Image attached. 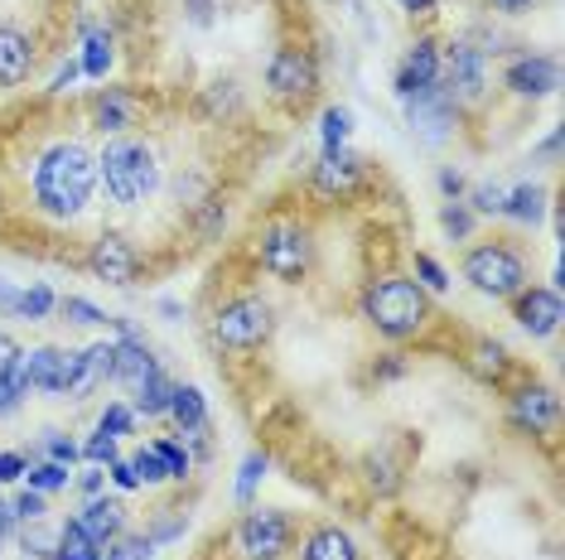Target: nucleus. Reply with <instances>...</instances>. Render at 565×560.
Listing matches in <instances>:
<instances>
[{"label":"nucleus","instance_id":"nucleus-1","mask_svg":"<svg viewBox=\"0 0 565 560\" xmlns=\"http://www.w3.org/2000/svg\"><path fill=\"white\" fill-rule=\"evenodd\" d=\"M97 189V155L78 140H58L34 164V203L49 218H78Z\"/></svg>","mask_w":565,"mask_h":560},{"label":"nucleus","instance_id":"nucleus-2","mask_svg":"<svg viewBox=\"0 0 565 560\" xmlns=\"http://www.w3.org/2000/svg\"><path fill=\"white\" fill-rule=\"evenodd\" d=\"M97 180L107 184L111 203L121 208H136L160 189V160L146 140H111L97 155Z\"/></svg>","mask_w":565,"mask_h":560},{"label":"nucleus","instance_id":"nucleus-3","mask_svg":"<svg viewBox=\"0 0 565 560\" xmlns=\"http://www.w3.org/2000/svg\"><path fill=\"white\" fill-rule=\"evenodd\" d=\"M363 314H367V324L377 329L382 338H411V334L426 329L430 300H426V290H420L416 280L387 276V280H377V286H367Z\"/></svg>","mask_w":565,"mask_h":560},{"label":"nucleus","instance_id":"nucleus-4","mask_svg":"<svg viewBox=\"0 0 565 560\" xmlns=\"http://www.w3.org/2000/svg\"><path fill=\"white\" fill-rule=\"evenodd\" d=\"M465 280L488 300H512L518 290H526V261L508 241H483L465 257Z\"/></svg>","mask_w":565,"mask_h":560},{"label":"nucleus","instance_id":"nucleus-5","mask_svg":"<svg viewBox=\"0 0 565 560\" xmlns=\"http://www.w3.org/2000/svg\"><path fill=\"white\" fill-rule=\"evenodd\" d=\"M213 338L233 353H247V348H262L271 338V304L262 295H242L233 304H223L213 320Z\"/></svg>","mask_w":565,"mask_h":560},{"label":"nucleus","instance_id":"nucleus-6","mask_svg":"<svg viewBox=\"0 0 565 560\" xmlns=\"http://www.w3.org/2000/svg\"><path fill=\"white\" fill-rule=\"evenodd\" d=\"M310 261H315V241L305 227H266L262 233V266L276 280L295 286V280L310 276Z\"/></svg>","mask_w":565,"mask_h":560},{"label":"nucleus","instance_id":"nucleus-7","mask_svg":"<svg viewBox=\"0 0 565 560\" xmlns=\"http://www.w3.org/2000/svg\"><path fill=\"white\" fill-rule=\"evenodd\" d=\"M266 87L286 101V107H305L319 93V63L305 49H280L266 68Z\"/></svg>","mask_w":565,"mask_h":560},{"label":"nucleus","instance_id":"nucleus-8","mask_svg":"<svg viewBox=\"0 0 565 560\" xmlns=\"http://www.w3.org/2000/svg\"><path fill=\"white\" fill-rule=\"evenodd\" d=\"M237 546L247 560H280L290 551V517L276 507H252L237 527Z\"/></svg>","mask_w":565,"mask_h":560},{"label":"nucleus","instance_id":"nucleus-9","mask_svg":"<svg viewBox=\"0 0 565 560\" xmlns=\"http://www.w3.org/2000/svg\"><path fill=\"white\" fill-rule=\"evenodd\" d=\"M440 83H445V93L455 101H479L483 87H488L483 49L473 40H455V44H449V54H445V63H440Z\"/></svg>","mask_w":565,"mask_h":560},{"label":"nucleus","instance_id":"nucleus-10","mask_svg":"<svg viewBox=\"0 0 565 560\" xmlns=\"http://www.w3.org/2000/svg\"><path fill=\"white\" fill-rule=\"evenodd\" d=\"M87 271H93L102 286H131L136 271H140V257H136V247L126 237L117 233H102L93 241V257H87Z\"/></svg>","mask_w":565,"mask_h":560},{"label":"nucleus","instance_id":"nucleus-11","mask_svg":"<svg viewBox=\"0 0 565 560\" xmlns=\"http://www.w3.org/2000/svg\"><path fill=\"white\" fill-rule=\"evenodd\" d=\"M503 83H508V93H518V97H551L561 87V63L551 54H522L508 63Z\"/></svg>","mask_w":565,"mask_h":560},{"label":"nucleus","instance_id":"nucleus-12","mask_svg":"<svg viewBox=\"0 0 565 560\" xmlns=\"http://www.w3.org/2000/svg\"><path fill=\"white\" fill-rule=\"evenodd\" d=\"M518 324L526 329L532 338H551L565 320V304H561V290L551 286H532V290H518Z\"/></svg>","mask_w":565,"mask_h":560},{"label":"nucleus","instance_id":"nucleus-13","mask_svg":"<svg viewBox=\"0 0 565 560\" xmlns=\"http://www.w3.org/2000/svg\"><path fill=\"white\" fill-rule=\"evenodd\" d=\"M73 367H78V353H68V348H24V373H30V391H49V397H63V391H68Z\"/></svg>","mask_w":565,"mask_h":560},{"label":"nucleus","instance_id":"nucleus-14","mask_svg":"<svg viewBox=\"0 0 565 560\" xmlns=\"http://www.w3.org/2000/svg\"><path fill=\"white\" fill-rule=\"evenodd\" d=\"M406 101V121L411 126H420L430 140H440L449 126H455V97L445 93L440 83L435 87H420V93H411V97H402Z\"/></svg>","mask_w":565,"mask_h":560},{"label":"nucleus","instance_id":"nucleus-15","mask_svg":"<svg viewBox=\"0 0 565 560\" xmlns=\"http://www.w3.org/2000/svg\"><path fill=\"white\" fill-rule=\"evenodd\" d=\"M358 180H363V160H358L349 146H343V150H324V160L315 164V189L324 198H349L358 189Z\"/></svg>","mask_w":565,"mask_h":560},{"label":"nucleus","instance_id":"nucleus-16","mask_svg":"<svg viewBox=\"0 0 565 560\" xmlns=\"http://www.w3.org/2000/svg\"><path fill=\"white\" fill-rule=\"evenodd\" d=\"M111 377H117V343H93L87 353H78V367H73L68 391H63V397L83 401L87 391H97L102 381H111Z\"/></svg>","mask_w":565,"mask_h":560},{"label":"nucleus","instance_id":"nucleus-17","mask_svg":"<svg viewBox=\"0 0 565 560\" xmlns=\"http://www.w3.org/2000/svg\"><path fill=\"white\" fill-rule=\"evenodd\" d=\"M435 83H440V49H435V40H416L402 58V73H396V97H411Z\"/></svg>","mask_w":565,"mask_h":560},{"label":"nucleus","instance_id":"nucleus-18","mask_svg":"<svg viewBox=\"0 0 565 560\" xmlns=\"http://www.w3.org/2000/svg\"><path fill=\"white\" fill-rule=\"evenodd\" d=\"M34 73V40L24 30L0 24V87H20Z\"/></svg>","mask_w":565,"mask_h":560},{"label":"nucleus","instance_id":"nucleus-19","mask_svg":"<svg viewBox=\"0 0 565 560\" xmlns=\"http://www.w3.org/2000/svg\"><path fill=\"white\" fill-rule=\"evenodd\" d=\"M556 411H561V401L551 387H522L518 397H512V420H518L522 430H532V435L556 426Z\"/></svg>","mask_w":565,"mask_h":560},{"label":"nucleus","instance_id":"nucleus-20","mask_svg":"<svg viewBox=\"0 0 565 560\" xmlns=\"http://www.w3.org/2000/svg\"><path fill=\"white\" fill-rule=\"evenodd\" d=\"M78 527H83L97 546H111L117 537H126V507H121L117 498H93V503L83 507Z\"/></svg>","mask_w":565,"mask_h":560},{"label":"nucleus","instance_id":"nucleus-21","mask_svg":"<svg viewBox=\"0 0 565 560\" xmlns=\"http://www.w3.org/2000/svg\"><path fill=\"white\" fill-rule=\"evenodd\" d=\"M156 373H160V363L150 358V348L126 334V338L117 343V377H111V381H121V387H131V391H136L140 381L156 377Z\"/></svg>","mask_w":565,"mask_h":560},{"label":"nucleus","instance_id":"nucleus-22","mask_svg":"<svg viewBox=\"0 0 565 560\" xmlns=\"http://www.w3.org/2000/svg\"><path fill=\"white\" fill-rule=\"evenodd\" d=\"M93 117H97L102 136H121L126 126H131L136 107H131V97H126L121 87H107V93H97V101H93Z\"/></svg>","mask_w":565,"mask_h":560},{"label":"nucleus","instance_id":"nucleus-23","mask_svg":"<svg viewBox=\"0 0 565 560\" xmlns=\"http://www.w3.org/2000/svg\"><path fill=\"white\" fill-rule=\"evenodd\" d=\"M170 416L184 435H203V426H209V401H203L199 387H174L170 391Z\"/></svg>","mask_w":565,"mask_h":560},{"label":"nucleus","instance_id":"nucleus-24","mask_svg":"<svg viewBox=\"0 0 565 560\" xmlns=\"http://www.w3.org/2000/svg\"><path fill=\"white\" fill-rule=\"evenodd\" d=\"M503 218L522 223V227H536V223L546 218V189H536V184H518V189H508Z\"/></svg>","mask_w":565,"mask_h":560},{"label":"nucleus","instance_id":"nucleus-25","mask_svg":"<svg viewBox=\"0 0 565 560\" xmlns=\"http://www.w3.org/2000/svg\"><path fill=\"white\" fill-rule=\"evenodd\" d=\"M305 560H358V546L349 531L339 527H319L305 537Z\"/></svg>","mask_w":565,"mask_h":560},{"label":"nucleus","instance_id":"nucleus-26","mask_svg":"<svg viewBox=\"0 0 565 560\" xmlns=\"http://www.w3.org/2000/svg\"><path fill=\"white\" fill-rule=\"evenodd\" d=\"M469 373L479 377V381H498V377L508 373V348H503V343H493V338L473 343V353H469Z\"/></svg>","mask_w":565,"mask_h":560},{"label":"nucleus","instance_id":"nucleus-27","mask_svg":"<svg viewBox=\"0 0 565 560\" xmlns=\"http://www.w3.org/2000/svg\"><path fill=\"white\" fill-rule=\"evenodd\" d=\"M170 391H174V381L164 377V373L146 377V381L136 387V406H131V411H136V416H164V411H170Z\"/></svg>","mask_w":565,"mask_h":560},{"label":"nucleus","instance_id":"nucleus-28","mask_svg":"<svg viewBox=\"0 0 565 560\" xmlns=\"http://www.w3.org/2000/svg\"><path fill=\"white\" fill-rule=\"evenodd\" d=\"M83 73L87 78H107L111 68V34L102 30V24H87V49H83Z\"/></svg>","mask_w":565,"mask_h":560},{"label":"nucleus","instance_id":"nucleus-29","mask_svg":"<svg viewBox=\"0 0 565 560\" xmlns=\"http://www.w3.org/2000/svg\"><path fill=\"white\" fill-rule=\"evenodd\" d=\"M97 556H102V546L87 537L78 521H63V527H58V556L54 560H97Z\"/></svg>","mask_w":565,"mask_h":560},{"label":"nucleus","instance_id":"nucleus-30","mask_svg":"<svg viewBox=\"0 0 565 560\" xmlns=\"http://www.w3.org/2000/svg\"><path fill=\"white\" fill-rule=\"evenodd\" d=\"M54 310H58V295L49 286H30V290H20V300H15V320H30V324L49 320Z\"/></svg>","mask_w":565,"mask_h":560},{"label":"nucleus","instance_id":"nucleus-31","mask_svg":"<svg viewBox=\"0 0 565 560\" xmlns=\"http://www.w3.org/2000/svg\"><path fill=\"white\" fill-rule=\"evenodd\" d=\"M20 546H24V556L54 560V556H58V531H54V527H44V521H30V527L20 531Z\"/></svg>","mask_w":565,"mask_h":560},{"label":"nucleus","instance_id":"nucleus-32","mask_svg":"<svg viewBox=\"0 0 565 560\" xmlns=\"http://www.w3.org/2000/svg\"><path fill=\"white\" fill-rule=\"evenodd\" d=\"M353 136V111L349 107H329L324 111V150H343Z\"/></svg>","mask_w":565,"mask_h":560},{"label":"nucleus","instance_id":"nucleus-33","mask_svg":"<svg viewBox=\"0 0 565 560\" xmlns=\"http://www.w3.org/2000/svg\"><path fill=\"white\" fill-rule=\"evenodd\" d=\"M30 488L34 493H58V488H68V464H54V460H44V464H34L30 469Z\"/></svg>","mask_w":565,"mask_h":560},{"label":"nucleus","instance_id":"nucleus-34","mask_svg":"<svg viewBox=\"0 0 565 560\" xmlns=\"http://www.w3.org/2000/svg\"><path fill=\"white\" fill-rule=\"evenodd\" d=\"M266 478V454L256 450V454H247V464H242V474H237V503L247 507L252 503V493H256V483Z\"/></svg>","mask_w":565,"mask_h":560},{"label":"nucleus","instance_id":"nucleus-35","mask_svg":"<svg viewBox=\"0 0 565 560\" xmlns=\"http://www.w3.org/2000/svg\"><path fill=\"white\" fill-rule=\"evenodd\" d=\"M58 310H63V320L68 324H83V329H97V324H107V314L97 310V304H87L78 295H68V300H58Z\"/></svg>","mask_w":565,"mask_h":560},{"label":"nucleus","instance_id":"nucleus-36","mask_svg":"<svg viewBox=\"0 0 565 560\" xmlns=\"http://www.w3.org/2000/svg\"><path fill=\"white\" fill-rule=\"evenodd\" d=\"M440 227L455 241H465L469 233H473V213L465 208V203H445V213H440Z\"/></svg>","mask_w":565,"mask_h":560},{"label":"nucleus","instance_id":"nucleus-37","mask_svg":"<svg viewBox=\"0 0 565 560\" xmlns=\"http://www.w3.org/2000/svg\"><path fill=\"white\" fill-rule=\"evenodd\" d=\"M131 426H136V411L131 406H107V411H102V420H97V430H107V435H131Z\"/></svg>","mask_w":565,"mask_h":560},{"label":"nucleus","instance_id":"nucleus-38","mask_svg":"<svg viewBox=\"0 0 565 560\" xmlns=\"http://www.w3.org/2000/svg\"><path fill=\"white\" fill-rule=\"evenodd\" d=\"M131 469L140 474V483H164V478H170V469H164V460L156 454V444H150V450H140L131 460Z\"/></svg>","mask_w":565,"mask_h":560},{"label":"nucleus","instance_id":"nucleus-39","mask_svg":"<svg viewBox=\"0 0 565 560\" xmlns=\"http://www.w3.org/2000/svg\"><path fill=\"white\" fill-rule=\"evenodd\" d=\"M503 203H508L503 184H479V189H473V208H479L483 218H498V213H503Z\"/></svg>","mask_w":565,"mask_h":560},{"label":"nucleus","instance_id":"nucleus-40","mask_svg":"<svg viewBox=\"0 0 565 560\" xmlns=\"http://www.w3.org/2000/svg\"><path fill=\"white\" fill-rule=\"evenodd\" d=\"M83 454H87V464H97V469H102V464H111V460H117V435L97 430V435L83 444Z\"/></svg>","mask_w":565,"mask_h":560},{"label":"nucleus","instance_id":"nucleus-41","mask_svg":"<svg viewBox=\"0 0 565 560\" xmlns=\"http://www.w3.org/2000/svg\"><path fill=\"white\" fill-rule=\"evenodd\" d=\"M416 286L420 290H449V276H445V266L435 261V257H416Z\"/></svg>","mask_w":565,"mask_h":560},{"label":"nucleus","instance_id":"nucleus-42","mask_svg":"<svg viewBox=\"0 0 565 560\" xmlns=\"http://www.w3.org/2000/svg\"><path fill=\"white\" fill-rule=\"evenodd\" d=\"M44 493H34V488H24L20 498H15V517H20V527H30V521H44Z\"/></svg>","mask_w":565,"mask_h":560},{"label":"nucleus","instance_id":"nucleus-43","mask_svg":"<svg viewBox=\"0 0 565 560\" xmlns=\"http://www.w3.org/2000/svg\"><path fill=\"white\" fill-rule=\"evenodd\" d=\"M156 454L164 460V469H170V478H184V474H189V454H184V444L160 440V444H156Z\"/></svg>","mask_w":565,"mask_h":560},{"label":"nucleus","instance_id":"nucleus-44","mask_svg":"<svg viewBox=\"0 0 565 560\" xmlns=\"http://www.w3.org/2000/svg\"><path fill=\"white\" fill-rule=\"evenodd\" d=\"M44 454L54 464H73V460H78V444H73L68 435H58V430H49V435H44Z\"/></svg>","mask_w":565,"mask_h":560},{"label":"nucleus","instance_id":"nucleus-45","mask_svg":"<svg viewBox=\"0 0 565 560\" xmlns=\"http://www.w3.org/2000/svg\"><path fill=\"white\" fill-rule=\"evenodd\" d=\"M20 474H30V464H24V454L6 450V454H0V483H15Z\"/></svg>","mask_w":565,"mask_h":560},{"label":"nucleus","instance_id":"nucleus-46","mask_svg":"<svg viewBox=\"0 0 565 560\" xmlns=\"http://www.w3.org/2000/svg\"><path fill=\"white\" fill-rule=\"evenodd\" d=\"M107 469H111V483H117V488H126V493L140 488V474L131 469V460H111Z\"/></svg>","mask_w":565,"mask_h":560},{"label":"nucleus","instance_id":"nucleus-47","mask_svg":"<svg viewBox=\"0 0 565 560\" xmlns=\"http://www.w3.org/2000/svg\"><path fill=\"white\" fill-rule=\"evenodd\" d=\"M78 73H83V63H73V58H68V63H63V68L54 73V87H49V93H68V87L78 83Z\"/></svg>","mask_w":565,"mask_h":560},{"label":"nucleus","instance_id":"nucleus-48","mask_svg":"<svg viewBox=\"0 0 565 560\" xmlns=\"http://www.w3.org/2000/svg\"><path fill=\"white\" fill-rule=\"evenodd\" d=\"M440 189H445V198L455 203L459 194H465V174H459V170H440Z\"/></svg>","mask_w":565,"mask_h":560},{"label":"nucleus","instance_id":"nucleus-49","mask_svg":"<svg viewBox=\"0 0 565 560\" xmlns=\"http://www.w3.org/2000/svg\"><path fill=\"white\" fill-rule=\"evenodd\" d=\"M10 531H20V517H15V503L0 498V537H10Z\"/></svg>","mask_w":565,"mask_h":560},{"label":"nucleus","instance_id":"nucleus-50","mask_svg":"<svg viewBox=\"0 0 565 560\" xmlns=\"http://www.w3.org/2000/svg\"><path fill=\"white\" fill-rule=\"evenodd\" d=\"M15 353H20V348H15V338H10L6 329H0V377H6V367L15 363Z\"/></svg>","mask_w":565,"mask_h":560},{"label":"nucleus","instance_id":"nucleus-51","mask_svg":"<svg viewBox=\"0 0 565 560\" xmlns=\"http://www.w3.org/2000/svg\"><path fill=\"white\" fill-rule=\"evenodd\" d=\"M15 300H20V290L10 286L6 276H0V314H15Z\"/></svg>","mask_w":565,"mask_h":560},{"label":"nucleus","instance_id":"nucleus-52","mask_svg":"<svg viewBox=\"0 0 565 560\" xmlns=\"http://www.w3.org/2000/svg\"><path fill=\"white\" fill-rule=\"evenodd\" d=\"M83 493H87V498H97V493H102V469H93V474H83Z\"/></svg>","mask_w":565,"mask_h":560},{"label":"nucleus","instance_id":"nucleus-53","mask_svg":"<svg viewBox=\"0 0 565 560\" xmlns=\"http://www.w3.org/2000/svg\"><path fill=\"white\" fill-rule=\"evenodd\" d=\"M402 10H411V15H426V10H435V0H396Z\"/></svg>","mask_w":565,"mask_h":560},{"label":"nucleus","instance_id":"nucleus-54","mask_svg":"<svg viewBox=\"0 0 565 560\" xmlns=\"http://www.w3.org/2000/svg\"><path fill=\"white\" fill-rule=\"evenodd\" d=\"M402 373H406V363H402V358H387V363L377 367V377H402Z\"/></svg>","mask_w":565,"mask_h":560},{"label":"nucleus","instance_id":"nucleus-55","mask_svg":"<svg viewBox=\"0 0 565 560\" xmlns=\"http://www.w3.org/2000/svg\"><path fill=\"white\" fill-rule=\"evenodd\" d=\"M498 6H503V10H512V15H518V10H526V6H532V0H498Z\"/></svg>","mask_w":565,"mask_h":560}]
</instances>
